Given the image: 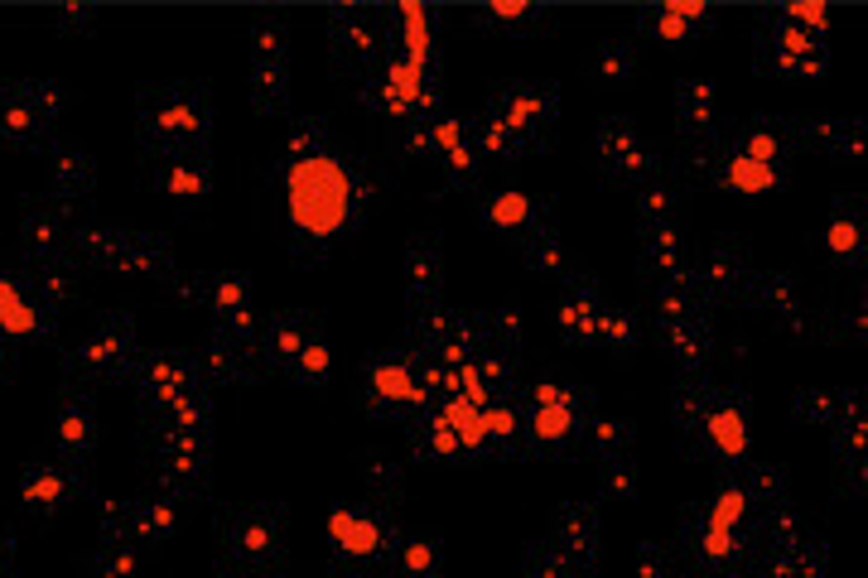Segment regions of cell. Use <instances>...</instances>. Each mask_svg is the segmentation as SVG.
<instances>
[{"mask_svg":"<svg viewBox=\"0 0 868 578\" xmlns=\"http://www.w3.org/2000/svg\"><path fill=\"white\" fill-rule=\"evenodd\" d=\"M318 338V328H314V318L309 313H275L266 318V328H260V357L270 361V367H280V371H295V361L299 352Z\"/></svg>","mask_w":868,"mask_h":578,"instance_id":"cell-13","label":"cell"},{"mask_svg":"<svg viewBox=\"0 0 868 578\" xmlns=\"http://www.w3.org/2000/svg\"><path fill=\"white\" fill-rule=\"evenodd\" d=\"M748 256H743V246L738 241H714L709 251L700 256V266H694V295L700 299H729V295H738L743 289V280H748Z\"/></svg>","mask_w":868,"mask_h":578,"instance_id":"cell-9","label":"cell"},{"mask_svg":"<svg viewBox=\"0 0 868 578\" xmlns=\"http://www.w3.org/2000/svg\"><path fill=\"white\" fill-rule=\"evenodd\" d=\"M444 564V549L440 540H430V535H411V540H401V555L391 569H401L405 578H434Z\"/></svg>","mask_w":868,"mask_h":578,"instance_id":"cell-28","label":"cell"},{"mask_svg":"<svg viewBox=\"0 0 868 578\" xmlns=\"http://www.w3.org/2000/svg\"><path fill=\"white\" fill-rule=\"evenodd\" d=\"M208 130H213V111L198 87L174 82L145 101V140H150L155 159L203 155L208 150Z\"/></svg>","mask_w":868,"mask_h":578,"instance_id":"cell-1","label":"cell"},{"mask_svg":"<svg viewBox=\"0 0 868 578\" xmlns=\"http://www.w3.org/2000/svg\"><path fill=\"white\" fill-rule=\"evenodd\" d=\"M333 53H338L343 68L367 72L382 53V29H376L372 10H338L333 14Z\"/></svg>","mask_w":868,"mask_h":578,"instance_id":"cell-10","label":"cell"},{"mask_svg":"<svg viewBox=\"0 0 868 578\" xmlns=\"http://www.w3.org/2000/svg\"><path fill=\"white\" fill-rule=\"evenodd\" d=\"M555 107H560L555 87H512V92H502L492 101L487 116L512 130L526 150H535V144L550 136V126H555Z\"/></svg>","mask_w":868,"mask_h":578,"instance_id":"cell-6","label":"cell"},{"mask_svg":"<svg viewBox=\"0 0 868 578\" xmlns=\"http://www.w3.org/2000/svg\"><path fill=\"white\" fill-rule=\"evenodd\" d=\"M72 491V477L63 472V468H39V472H29L24 477V491L20 497L29 501V506H58Z\"/></svg>","mask_w":868,"mask_h":578,"instance_id":"cell-34","label":"cell"},{"mask_svg":"<svg viewBox=\"0 0 868 578\" xmlns=\"http://www.w3.org/2000/svg\"><path fill=\"white\" fill-rule=\"evenodd\" d=\"M738 155L752 159V165H767V169H772L777 159H781V130H772V126H752L748 136L738 140Z\"/></svg>","mask_w":868,"mask_h":578,"instance_id":"cell-38","label":"cell"},{"mask_svg":"<svg viewBox=\"0 0 868 578\" xmlns=\"http://www.w3.org/2000/svg\"><path fill=\"white\" fill-rule=\"evenodd\" d=\"M801 130L816 144H825L830 155H839V159H864V150H868V130L859 121H839V116H825V121H806Z\"/></svg>","mask_w":868,"mask_h":578,"instance_id":"cell-23","label":"cell"},{"mask_svg":"<svg viewBox=\"0 0 868 578\" xmlns=\"http://www.w3.org/2000/svg\"><path fill=\"white\" fill-rule=\"evenodd\" d=\"M719 183L738 188V193H767V188H777V169L767 165H752L743 155H723V169H719Z\"/></svg>","mask_w":868,"mask_h":578,"instance_id":"cell-29","label":"cell"},{"mask_svg":"<svg viewBox=\"0 0 868 578\" xmlns=\"http://www.w3.org/2000/svg\"><path fill=\"white\" fill-rule=\"evenodd\" d=\"M579 439H584V448L599 462L608 458H628V448H632V425L628 419H618V415H603V410H589V419H579Z\"/></svg>","mask_w":868,"mask_h":578,"instance_id":"cell-18","label":"cell"},{"mask_svg":"<svg viewBox=\"0 0 868 578\" xmlns=\"http://www.w3.org/2000/svg\"><path fill=\"white\" fill-rule=\"evenodd\" d=\"M92 400L87 396H63L58 405V419H53V444L63 458H82L92 448Z\"/></svg>","mask_w":868,"mask_h":578,"instance_id":"cell-17","label":"cell"},{"mask_svg":"<svg viewBox=\"0 0 868 578\" xmlns=\"http://www.w3.org/2000/svg\"><path fill=\"white\" fill-rule=\"evenodd\" d=\"M714 101H719V87L709 78L680 82V130L690 136V144L709 140V130H714Z\"/></svg>","mask_w":868,"mask_h":578,"instance_id":"cell-19","label":"cell"},{"mask_svg":"<svg viewBox=\"0 0 868 578\" xmlns=\"http://www.w3.org/2000/svg\"><path fill=\"white\" fill-rule=\"evenodd\" d=\"M328 535H333V545H338V555L357 559V564H372V559L396 564L401 540H405L391 520H376L372 511H333Z\"/></svg>","mask_w":868,"mask_h":578,"instance_id":"cell-5","label":"cell"},{"mask_svg":"<svg viewBox=\"0 0 868 578\" xmlns=\"http://www.w3.org/2000/svg\"><path fill=\"white\" fill-rule=\"evenodd\" d=\"M632 63H637V53H632V39H603L599 49L589 53V63H584V72L593 82H622L632 72Z\"/></svg>","mask_w":868,"mask_h":578,"instance_id":"cell-26","label":"cell"},{"mask_svg":"<svg viewBox=\"0 0 868 578\" xmlns=\"http://www.w3.org/2000/svg\"><path fill=\"white\" fill-rule=\"evenodd\" d=\"M396 150L401 155H440L434 150V121L430 116H405V121H396Z\"/></svg>","mask_w":868,"mask_h":578,"instance_id":"cell-37","label":"cell"},{"mask_svg":"<svg viewBox=\"0 0 868 578\" xmlns=\"http://www.w3.org/2000/svg\"><path fill=\"white\" fill-rule=\"evenodd\" d=\"M440 285H444V251L434 237H415L405 246V299L411 313H430L440 309Z\"/></svg>","mask_w":868,"mask_h":578,"instance_id":"cell-8","label":"cell"},{"mask_svg":"<svg viewBox=\"0 0 868 578\" xmlns=\"http://www.w3.org/2000/svg\"><path fill=\"white\" fill-rule=\"evenodd\" d=\"M328 371H333V352H328V342H324V332L304 347L299 361H295V376L299 381H309V386H324L328 381Z\"/></svg>","mask_w":868,"mask_h":578,"instance_id":"cell-40","label":"cell"},{"mask_svg":"<svg viewBox=\"0 0 868 578\" xmlns=\"http://www.w3.org/2000/svg\"><path fill=\"white\" fill-rule=\"evenodd\" d=\"M637 212H642V231H651V227H675L671 222V217H675V193L661 179L647 183L642 193H637Z\"/></svg>","mask_w":868,"mask_h":578,"instance_id":"cell-36","label":"cell"},{"mask_svg":"<svg viewBox=\"0 0 868 578\" xmlns=\"http://www.w3.org/2000/svg\"><path fill=\"white\" fill-rule=\"evenodd\" d=\"M704 6H657V10H647L642 14V24L651 29L657 39H665V43H680L685 39V29L694 24V20H704Z\"/></svg>","mask_w":868,"mask_h":578,"instance_id":"cell-31","label":"cell"},{"mask_svg":"<svg viewBox=\"0 0 868 578\" xmlns=\"http://www.w3.org/2000/svg\"><path fill=\"white\" fill-rule=\"evenodd\" d=\"M521 256H526L531 270L555 275V280H570L574 275V256H570V246H564V237L555 231V222H550V208L521 231Z\"/></svg>","mask_w":868,"mask_h":578,"instance_id":"cell-14","label":"cell"},{"mask_svg":"<svg viewBox=\"0 0 868 578\" xmlns=\"http://www.w3.org/2000/svg\"><path fill=\"white\" fill-rule=\"evenodd\" d=\"M787 20H791V24H801L806 34H816V39H820V34H825V24H830V10H825V6H791V10H787Z\"/></svg>","mask_w":868,"mask_h":578,"instance_id":"cell-45","label":"cell"},{"mask_svg":"<svg viewBox=\"0 0 868 578\" xmlns=\"http://www.w3.org/2000/svg\"><path fill=\"white\" fill-rule=\"evenodd\" d=\"M362 400H367L372 410L396 415L405 405H425L430 390L420 386V371L405 357H372L367 367H362Z\"/></svg>","mask_w":868,"mask_h":578,"instance_id":"cell-7","label":"cell"},{"mask_svg":"<svg viewBox=\"0 0 868 578\" xmlns=\"http://www.w3.org/2000/svg\"><path fill=\"white\" fill-rule=\"evenodd\" d=\"M665 574H671V555H665V545L642 540L632 549V578H665Z\"/></svg>","mask_w":868,"mask_h":578,"instance_id":"cell-42","label":"cell"},{"mask_svg":"<svg viewBox=\"0 0 868 578\" xmlns=\"http://www.w3.org/2000/svg\"><path fill=\"white\" fill-rule=\"evenodd\" d=\"M603 313H608V303H603V295H599V289H593L589 280H574L570 295H564L560 309H555L560 328L570 332V338H579V342H593V338H599Z\"/></svg>","mask_w":868,"mask_h":578,"instance_id":"cell-15","label":"cell"},{"mask_svg":"<svg viewBox=\"0 0 868 578\" xmlns=\"http://www.w3.org/2000/svg\"><path fill=\"white\" fill-rule=\"evenodd\" d=\"M531 6H521V0H512V6H487L483 10V20H506V24H516V20H531Z\"/></svg>","mask_w":868,"mask_h":578,"instance_id":"cell-47","label":"cell"},{"mask_svg":"<svg viewBox=\"0 0 868 578\" xmlns=\"http://www.w3.org/2000/svg\"><path fill=\"white\" fill-rule=\"evenodd\" d=\"M526 578H589V569L574 564L550 540H541V545H531V555H526Z\"/></svg>","mask_w":868,"mask_h":578,"instance_id":"cell-32","label":"cell"},{"mask_svg":"<svg viewBox=\"0 0 868 578\" xmlns=\"http://www.w3.org/2000/svg\"><path fill=\"white\" fill-rule=\"evenodd\" d=\"M155 183L174 198H198V193H208V165H203L198 155H174L159 165Z\"/></svg>","mask_w":868,"mask_h":578,"instance_id":"cell-24","label":"cell"},{"mask_svg":"<svg viewBox=\"0 0 868 578\" xmlns=\"http://www.w3.org/2000/svg\"><path fill=\"white\" fill-rule=\"evenodd\" d=\"M420 448H425V454H434V458H454V454H463L458 434H454V425H448L444 415H434L430 425L420 429Z\"/></svg>","mask_w":868,"mask_h":578,"instance_id":"cell-41","label":"cell"},{"mask_svg":"<svg viewBox=\"0 0 868 578\" xmlns=\"http://www.w3.org/2000/svg\"><path fill=\"white\" fill-rule=\"evenodd\" d=\"M864 241H868L864 217L854 212V208H835L830 212V227H825V246H830L839 260H854V256L864 251Z\"/></svg>","mask_w":868,"mask_h":578,"instance_id":"cell-27","label":"cell"},{"mask_svg":"<svg viewBox=\"0 0 868 578\" xmlns=\"http://www.w3.org/2000/svg\"><path fill=\"white\" fill-rule=\"evenodd\" d=\"M704 439L714 444L723 458H743L748 454V415H743V405H738V400H709Z\"/></svg>","mask_w":868,"mask_h":578,"instance_id":"cell-16","label":"cell"},{"mask_svg":"<svg viewBox=\"0 0 868 578\" xmlns=\"http://www.w3.org/2000/svg\"><path fill=\"white\" fill-rule=\"evenodd\" d=\"M251 101L266 116L285 111L289 101V39L275 20H260L251 34Z\"/></svg>","mask_w":868,"mask_h":578,"instance_id":"cell-3","label":"cell"},{"mask_svg":"<svg viewBox=\"0 0 868 578\" xmlns=\"http://www.w3.org/2000/svg\"><path fill=\"white\" fill-rule=\"evenodd\" d=\"M130 574H136V555H130L126 545L101 549V559H97V578H130Z\"/></svg>","mask_w":868,"mask_h":578,"instance_id":"cell-44","label":"cell"},{"mask_svg":"<svg viewBox=\"0 0 868 578\" xmlns=\"http://www.w3.org/2000/svg\"><path fill=\"white\" fill-rule=\"evenodd\" d=\"M0 352H6V347H0Z\"/></svg>","mask_w":868,"mask_h":578,"instance_id":"cell-48","label":"cell"},{"mask_svg":"<svg viewBox=\"0 0 868 578\" xmlns=\"http://www.w3.org/2000/svg\"><path fill=\"white\" fill-rule=\"evenodd\" d=\"M550 545L564 549L574 564L593 569V555H599V511L589 501H564L550 516Z\"/></svg>","mask_w":868,"mask_h":578,"instance_id":"cell-11","label":"cell"},{"mask_svg":"<svg viewBox=\"0 0 868 578\" xmlns=\"http://www.w3.org/2000/svg\"><path fill=\"white\" fill-rule=\"evenodd\" d=\"M593 159H599L618 183H637V188L657 183V173H661V159L651 155V144L637 136V126H628L622 116H608L599 126V136H593Z\"/></svg>","mask_w":868,"mask_h":578,"instance_id":"cell-4","label":"cell"},{"mask_svg":"<svg viewBox=\"0 0 868 578\" xmlns=\"http://www.w3.org/2000/svg\"><path fill=\"white\" fill-rule=\"evenodd\" d=\"M599 338H603V342H613V347H632V323H628V318H622L618 309H608V313H603Z\"/></svg>","mask_w":868,"mask_h":578,"instance_id":"cell-46","label":"cell"},{"mask_svg":"<svg viewBox=\"0 0 868 578\" xmlns=\"http://www.w3.org/2000/svg\"><path fill=\"white\" fill-rule=\"evenodd\" d=\"M541 212H545V208H541V202H531L526 193H492V202L483 208V217H487L492 227H497V231H516V237H521V231H526Z\"/></svg>","mask_w":868,"mask_h":578,"instance_id":"cell-25","label":"cell"},{"mask_svg":"<svg viewBox=\"0 0 868 578\" xmlns=\"http://www.w3.org/2000/svg\"><path fill=\"white\" fill-rule=\"evenodd\" d=\"M440 415L448 419V425H454V434H458L463 448H473V454H483V448H487V429H483V410H477V405H468L463 396H454Z\"/></svg>","mask_w":868,"mask_h":578,"instance_id":"cell-33","label":"cell"},{"mask_svg":"<svg viewBox=\"0 0 868 578\" xmlns=\"http://www.w3.org/2000/svg\"><path fill=\"white\" fill-rule=\"evenodd\" d=\"M579 405H531V419H526V429H531V439L535 448H560V444H570L574 434H579Z\"/></svg>","mask_w":868,"mask_h":578,"instance_id":"cell-22","label":"cell"},{"mask_svg":"<svg viewBox=\"0 0 868 578\" xmlns=\"http://www.w3.org/2000/svg\"><path fill=\"white\" fill-rule=\"evenodd\" d=\"M0 332H14V338L39 332V309H34V303H24L6 280H0Z\"/></svg>","mask_w":868,"mask_h":578,"instance_id":"cell-35","label":"cell"},{"mask_svg":"<svg viewBox=\"0 0 868 578\" xmlns=\"http://www.w3.org/2000/svg\"><path fill=\"white\" fill-rule=\"evenodd\" d=\"M603 497L608 501H632L637 497V462L632 458H608L603 462Z\"/></svg>","mask_w":868,"mask_h":578,"instance_id":"cell-39","label":"cell"},{"mask_svg":"<svg viewBox=\"0 0 868 578\" xmlns=\"http://www.w3.org/2000/svg\"><path fill=\"white\" fill-rule=\"evenodd\" d=\"M49 183L63 202H78L87 188H92V159H87L82 150H72V144H53L49 150Z\"/></svg>","mask_w":868,"mask_h":578,"instance_id":"cell-20","label":"cell"},{"mask_svg":"<svg viewBox=\"0 0 868 578\" xmlns=\"http://www.w3.org/2000/svg\"><path fill=\"white\" fill-rule=\"evenodd\" d=\"M758 299H762V309L777 318V328L806 332V309H801V295H796L791 275H762V280H758Z\"/></svg>","mask_w":868,"mask_h":578,"instance_id":"cell-21","label":"cell"},{"mask_svg":"<svg viewBox=\"0 0 868 578\" xmlns=\"http://www.w3.org/2000/svg\"><path fill=\"white\" fill-rule=\"evenodd\" d=\"M357 472H362V482H367L372 501H396V491H401V468H396V462H391L386 454L367 448V454L357 458Z\"/></svg>","mask_w":868,"mask_h":578,"instance_id":"cell-30","label":"cell"},{"mask_svg":"<svg viewBox=\"0 0 868 578\" xmlns=\"http://www.w3.org/2000/svg\"><path fill=\"white\" fill-rule=\"evenodd\" d=\"M285 549V511L280 506H246L241 516H231L223 535V555L237 569H266L280 559Z\"/></svg>","mask_w":868,"mask_h":578,"instance_id":"cell-2","label":"cell"},{"mask_svg":"<svg viewBox=\"0 0 868 578\" xmlns=\"http://www.w3.org/2000/svg\"><path fill=\"white\" fill-rule=\"evenodd\" d=\"M483 429H487V439L512 444L526 425H521V415H516V410H497V405H487V410H483Z\"/></svg>","mask_w":868,"mask_h":578,"instance_id":"cell-43","label":"cell"},{"mask_svg":"<svg viewBox=\"0 0 868 578\" xmlns=\"http://www.w3.org/2000/svg\"><path fill=\"white\" fill-rule=\"evenodd\" d=\"M130 342H136V328L130 318H107L92 338H87L78 352H72V367L87 371V376H101V371H121L130 361Z\"/></svg>","mask_w":868,"mask_h":578,"instance_id":"cell-12","label":"cell"}]
</instances>
